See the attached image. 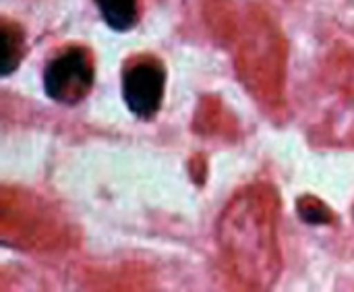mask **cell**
<instances>
[{
    "label": "cell",
    "instance_id": "cell-7",
    "mask_svg": "<svg viewBox=\"0 0 354 292\" xmlns=\"http://www.w3.org/2000/svg\"><path fill=\"white\" fill-rule=\"evenodd\" d=\"M193 131L203 137L234 141L239 137V122L218 95H203L193 116Z\"/></svg>",
    "mask_w": 354,
    "mask_h": 292
},
{
    "label": "cell",
    "instance_id": "cell-2",
    "mask_svg": "<svg viewBox=\"0 0 354 292\" xmlns=\"http://www.w3.org/2000/svg\"><path fill=\"white\" fill-rule=\"evenodd\" d=\"M286 35L276 19L259 4H251L241 21L236 73L257 106L272 118L286 110Z\"/></svg>",
    "mask_w": 354,
    "mask_h": 292
},
{
    "label": "cell",
    "instance_id": "cell-10",
    "mask_svg": "<svg viewBox=\"0 0 354 292\" xmlns=\"http://www.w3.org/2000/svg\"><path fill=\"white\" fill-rule=\"evenodd\" d=\"M297 212L305 224L311 226H336L338 224V214L319 197L315 195H303L297 201Z\"/></svg>",
    "mask_w": 354,
    "mask_h": 292
},
{
    "label": "cell",
    "instance_id": "cell-3",
    "mask_svg": "<svg viewBox=\"0 0 354 292\" xmlns=\"http://www.w3.org/2000/svg\"><path fill=\"white\" fill-rule=\"evenodd\" d=\"M307 129L319 147H354V56L344 48L334 50L317 75Z\"/></svg>",
    "mask_w": 354,
    "mask_h": 292
},
{
    "label": "cell",
    "instance_id": "cell-4",
    "mask_svg": "<svg viewBox=\"0 0 354 292\" xmlns=\"http://www.w3.org/2000/svg\"><path fill=\"white\" fill-rule=\"evenodd\" d=\"M0 237L4 245L27 251H50L68 245L71 226L39 195L4 187L0 197Z\"/></svg>",
    "mask_w": 354,
    "mask_h": 292
},
{
    "label": "cell",
    "instance_id": "cell-6",
    "mask_svg": "<svg viewBox=\"0 0 354 292\" xmlns=\"http://www.w3.org/2000/svg\"><path fill=\"white\" fill-rule=\"evenodd\" d=\"M166 66L156 54H135L122 64V98L129 110L141 118L151 120L164 102Z\"/></svg>",
    "mask_w": 354,
    "mask_h": 292
},
{
    "label": "cell",
    "instance_id": "cell-1",
    "mask_svg": "<svg viewBox=\"0 0 354 292\" xmlns=\"http://www.w3.org/2000/svg\"><path fill=\"white\" fill-rule=\"evenodd\" d=\"M280 203L274 185L251 183L232 195L218 220L222 262L245 291H268L280 278Z\"/></svg>",
    "mask_w": 354,
    "mask_h": 292
},
{
    "label": "cell",
    "instance_id": "cell-12",
    "mask_svg": "<svg viewBox=\"0 0 354 292\" xmlns=\"http://www.w3.org/2000/svg\"><path fill=\"white\" fill-rule=\"evenodd\" d=\"M353 214H354V210H353Z\"/></svg>",
    "mask_w": 354,
    "mask_h": 292
},
{
    "label": "cell",
    "instance_id": "cell-11",
    "mask_svg": "<svg viewBox=\"0 0 354 292\" xmlns=\"http://www.w3.org/2000/svg\"><path fill=\"white\" fill-rule=\"evenodd\" d=\"M205 172H207V166H205V160H203V156H195V158L191 160V174H193L195 183H199V185H201V179H199V174H201V176H205Z\"/></svg>",
    "mask_w": 354,
    "mask_h": 292
},
{
    "label": "cell",
    "instance_id": "cell-9",
    "mask_svg": "<svg viewBox=\"0 0 354 292\" xmlns=\"http://www.w3.org/2000/svg\"><path fill=\"white\" fill-rule=\"evenodd\" d=\"M114 31H129L139 23V0H93Z\"/></svg>",
    "mask_w": 354,
    "mask_h": 292
},
{
    "label": "cell",
    "instance_id": "cell-5",
    "mask_svg": "<svg viewBox=\"0 0 354 292\" xmlns=\"http://www.w3.org/2000/svg\"><path fill=\"white\" fill-rule=\"evenodd\" d=\"M95 81V60L87 46H66L44 69V89L58 104L83 102Z\"/></svg>",
    "mask_w": 354,
    "mask_h": 292
},
{
    "label": "cell",
    "instance_id": "cell-8",
    "mask_svg": "<svg viewBox=\"0 0 354 292\" xmlns=\"http://www.w3.org/2000/svg\"><path fill=\"white\" fill-rule=\"evenodd\" d=\"M0 37H2V77H8L15 73L25 56V31L17 21H10L8 17L0 19Z\"/></svg>",
    "mask_w": 354,
    "mask_h": 292
}]
</instances>
